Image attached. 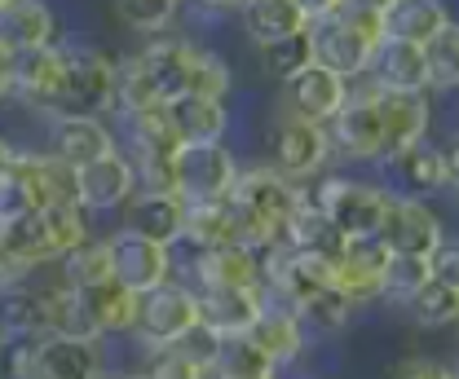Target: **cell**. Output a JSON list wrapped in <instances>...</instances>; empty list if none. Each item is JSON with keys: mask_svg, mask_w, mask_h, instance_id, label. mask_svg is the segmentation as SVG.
<instances>
[{"mask_svg": "<svg viewBox=\"0 0 459 379\" xmlns=\"http://www.w3.org/2000/svg\"><path fill=\"white\" fill-rule=\"evenodd\" d=\"M57 40H62V27H57V9L49 0H9L0 9V45L9 54L45 49Z\"/></svg>", "mask_w": 459, "mask_h": 379, "instance_id": "d4e9b609", "label": "cell"}, {"mask_svg": "<svg viewBox=\"0 0 459 379\" xmlns=\"http://www.w3.org/2000/svg\"><path fill=\"white\" fill-rule=\"evenodd\" d=\"M9 163H13V137L0 133V181L9 177Z\"/></svg>", "mask_w": 459, "mask_h": 379, "instance_id": "f5cc1de1", "label": "cell"}, {"mask_svg": "<svg viewBox=\"0 0 459 379\" xmlns=\"http://www.w3.org/2000/svg\"><path fill=\"white\" fill-rule=\"evenodd\" d=\"M111 9L128 31L151 40V36H169L172 22L186 9V0H111Z\"/></svg>", "mask_w": 459, "mask_h": 379, "instance_id": "ab89813d", "label": "cell"}, {"mask_svg": "<svg viewBox=\"0 0 459 379\" xmlns=\"http://www.w3.org/2000/svg\"><path fill=\"white\" fill-rule=\"evenodd\" d=\"M247 340H252L279 371L300 366V362L309 357V349H314V340H309V331L300 323V314L287 309V305H274V300H265V309H261L256 326L247 331Z\"/></svg>", "mask_w": 459, "mask_h": 379, "instance_id": "44dd1931", "label": "cell"}, {"mask_svg": "<svg viewBox=\"0 0 459 379\" xmlns=\"http://www.w3.org/2000/svg\"><path fill=\"white\" fill-rule=\"evenodd\" d=\"M45 151L54 159L71 163V168H84V163L119 151V142H115L111 119H98V115H57V119H49Z\"/></svg>", "mask_w": 459, "mask_h": 379, "instance_id": "e0dca14e", "label": "cell"}, {"mask_svg": "<svg viewBox=\"0 0 459 379\" xmlns=\"http://www.w3.org/2000/svg\"><path fill=\"white\" fill-rule=\"evenodd\" d=\"M199 40L195 36H151L142 49H137V66L146 71L151 89L160 93V102L172 98H186L190 93V75H195V62H199Z\"/></svg>", "mask_w": 459, "mask_h": 379, "instance_id": "5bb4252c", "label": "cell"}, {"mask_svg": "<svg viewBox=\"0 0 459 379\" xmlns=\"http://www.w3.org/2000/svg\"><path fill=\"white\" fill-rule=\"evenodd\" d=\"M380 22H385V40L429 45L442 27L455 22V13H451V0H394Z\"/></svg>", "mask_w": 459, "mask_h": 379, "instance_id": "83f0119b", "label": "cell"}, {"mask_svg": "<svg viewBox=\"0 0 459 379\" xmlns=\"http://www.w3.org/2000/svg\"><path fill=\"white\" fill-rule=\"evenodd\" d=\"M164 119L181 146L234 137V102H217V98H172L164 102Z\"/></svg>", "mask_w": 459, "mask_h": 379, "instance_id": "603a6c76", "label": "cell"}, {"mask_svg": "<svg viewBox=\"0 0 459 379\" xmlns=\"http://www.w3.org/2000/svg\"><path fill=\"white\" fill-rule=\"evenodd\" d=\"M40 225H45V238H49V252H54V261L71 256L80 243H89V238H93V217H89L80 203L40 208Z\"/></svg>", "mask_w": 459, "mask_h": 379, "instance_id": "74e56055", "label": "cell"}, {"mask_svg": "<svg viewBox=\"0 0 459 379\" xmlns=\"http://www.w3.org/2000/svg\"><path fill=\"white\" fill-rule=\"evenodd\" d=\"M238 243V225L230 203H186V220H181V247L190 252H217Z\"/></svg>", "mask_w": 459, "mask_h": 379, "instance_id": "1f68e13d", "label": "cell"}, {"mask_svg": "<svg viewBox=\"0 0 459 379\" xmlns=\"http://www.w3.org/2000/svg\"><path fill=\"white\" fill-rule=\"evenodd\" d=\"M208 379H283V371L243 335V340H221V353H217Z\"/></svg>", "mask_w": 459, "mask_h": 379, "instance_id": "8d00e7d4", "label": "cell"}, {"mask_svg": "<svg viewBox=\"0 0 459 379\" xmlns=\"http://www.w3.org/2000/svg\"><path fill=\"white\" fill-rule=\"evenodd\" d=\"M9 66H13V54L0 45V107L9 102Z\"/></svg>", "mask_w": 459, "mask_h": 379, "instance_id": "816d5d0a", "label": "cell"}, {"mask_svg": "<svg viewBox=\"0 0 459 379\" xmlns=\"http://www.w3.org/2000/svg\"><path fill=\"white\" fill-rule=\"evenodd\" d=\"M327 142H332V159L349 163V168H380L385 133H380V115H376V98L367 80L349 84V102L327 124Z\"/></svg>", "mask_w": 459, "mask_h": 379, "instance_id": "9c48e42d", "label": "cell"}, {"mask_svg": "<svg viewBox=\"0 0 459 379\" xmlns=\"http://www.w3.org/2000/svg\"><path fill=\"white\" fill-rule=\"evenodd\" d=\"M283 247H291V252H305V256H318V261H336L344 247L341 229L332 225V220L323 217L314 203H309V194H305V203H300V212L287 220L283 229Z\"/></svg>", "mask_w": 459, "mask_h": 379, "instance_id": "4dcf8cb0", "label": "cell"}, {"mask_svg": "<svg viewBox=\"0 0 459 379\" xmlns=\"http://www.w3.org/2000/svg\"><path fill=\"white\" fill-rule=\"evenodd\" d=\"M190 326H199V305H195V287L169 278L164 287L137 296V318H133V344L142 353L172 349L190 335Z\"/></svg>", "mask_w": 459, "mask_h": 379, "instance_id": "8992f818", "label": "cell"}, {"mask_svg": "<svg viewBox=\"0 0 459 379\" xmlns=\"http://www.w3.org/2000/svg\"><path fill=\"white\" fill-rule=\"evenodd\" d=\"M402 314H406V323L420 326V331H429V335L451 331V326L459 323V287L429 278V282L402 305Z\"/></svg>", "mask_w": 459, "mask_h": 379, "instance_id": "d6a6232c", "label": "cell"}, {"mask_svg": "<svg viewBox=\"0 0 459 379\" xmlns=\"http://www.w3.org/2000/svg\"><path fill=\"white\" fill-rule=\"evenodd\" d=\"M309 40V57L314 66L341 75V80H362L367 66H371V54L380 49L385 40V22L380 13H362V9H336L332 18L323 22H309L305 31Z\"/></svg>", "mask_w": 459, "mask_h": 379, "instance_id": "7a4b0ae2", "label": "cell"}, {"mask_svg": "<svg viewBox=\"0 0 459 379\" xmlns=\"http://www.w3.org/2000/svg\"><path fill=\"white\" fill-rule=\"evenodd\" d=\"M459 181V159H455V142H437V137H424L415 146H406L398 155L380 159V185L389 194L402 199H437V194H451Z\"/></svg>", "mask_w": 459, "mask_h": 379, "instance_id": "5b68a950", "label": "cell"}, {"mask_svg": "<svg viewBox=\"0 0 459 379\" xmlns=\"http://www.w3.org/2000/svg\"><path fill=\"white\" fill-rule=\"evenodd\" d=\"M181 220H186V203L164 190H137L124 208H119V229L151 238L160 247H177L181 243Z\"/></svg>", "mask_w": 459, "mask_h": 379, "instance_id": "7402d4cb", "label": "cell"}, {"mask_svg": "<svg viewBox=\"0 0 459 379\" xmlns=\"http://www.w3.org/2000/svg\"><path fill=\"white\" fill-rule=\"evenodd\" d=\"M89 300V314L102 340H128L133 335V318H137V296L124 291L119 282H102L93 291H84Z\"/></svg>", "mask_w": 459, "mask_h": 379, "instance_id": "836d02e7", "label": "cell"}, {"mask_svg": "<svg viewBox=\"0 0 459 379\" xmlns=\"http://www.w3.org/2000/svg\"><path fill=\"white\" fill-rule=\"evenodd\" d=\"M349 102V80L341 75H332V71H323V66H305V71H296L291 80L283 84V110L287 115H296V119H309V124H332L336 119V110Z\"/></svg>", "mask_w": 459, "mask_h": 379, "instance_id": "ffe728a7", "label": "cell"}, {"mask_svg": "<svg viewBox=\"0 0 459 379\" xmlns=\"http://www.w3.org/2000/svg\"><path fill=\"white\" fill-rule=\"evenodd\" d=\"M146 379H208V371L199 362H190L181 349H155V353H142V366Z\"/></svg>", "mask_w": 459, "mask_h": 379, "instance_id": "7bdbcfd3", "label": "cell"}, {"mask_svg": "<svg viewBox=\"0 0 459 379\" xmlns=\"http://www.w3.org/2000/svg\"><path fill=\"white\" fill-rule=\"evenodd\" d=\"M256 62H261L265 80L287 84V80H291L296 71H305L314 57H309V40H305V36H291V40H279V45H265V49H256Z\"/></svg>", "mask_w": 459, "mask_h": 379, "instance_id": "b9f144b4", "label": "cell"}, {"mask_svg": "<svg viewBox=\"0 0 459 379\" xmlns=\"http://www.w3.org/2000/svg\"><path fill=\"white\" fill-rule=\"evenodd\" d=\"M195 305H199V326H208L217 340H243L261 318L265 296L261 287H204L195 291Z\"/></svg>", "mask_w": 459, "mask_h": 379, "instance_id": "ac0fdd59", "label": "cell"}, {"mask_svg": "<svg viewBox=\"0 0 459 379\" xmlns=\"http://www.w3.org/2000/svg\"><path fill=\"white\" fill-rule=\"evenodd\" d=\"M389 256H420V261H433L437 247L451 243V229H446V217L429 203V199H402V194H389L385 203V220H380V234Z\"/></svg>", "mask_w": 459, "mask_h": 379, "instance_id": "30bf717a", "label": "cell"}, {"mask_svg": "<svg viewBox=\"0 0 459 379\" xmlns=\"http://www.w3.org/2000/svg\"><path fill=\"white\" fill-rule=\"evenodd\" d=\"M98 379H124V375H119V371H102V375H98Z\"/></svg>", "mask_w": 459, "mask_h": 379, "instance_id": "db71d44e", "label": "cell"}, {"mask_svg": "<svg viewBox=\"0 0 459 379\" xmlns=\"http://www.w3.org/2000/svg\"><path fill=\"white\" fill-rule=\"evenodd\" d=\"M429 278H433L429 261H420V256H389V270H385V282H380V305L402 309Z\"/></svg>", "mask_w": 459, "mask_h": 379, "instance_id": "60d3db41", "label": "cell"}, {"mask_svg": "<svg viewBox=\"0 0 459 379\" xmlns=\"http://www.w3.org/2000/svg\"><path fill=\"white\" fill-rule=\"evenodd\" d=\"M160 93L151 89L146 71L137 66V57H115V119H137V115H151L160 110Z\"/></svg>", "mask_w": 459, "mask_h": 379, "instance_id": "d590c367", "label": "cell"}, {"mask_svg": "<svg viewBox=\"0 0 459 379\" xmlns=\"http://www.w3.org/2000/svg\"><path fill=\"white\" fill-rule=\"evenodd\" d=\"M389 4L394 0H341V9H362V13H380V18H385Z\"/></svg>", "mask_w": 459, "mask_h": 379, "instance_id": "f907efd6", "label": "cell"}, {"mask_svg": "<svg viewBox=\"0 0 459 379\" xmlns=\"http://www.w3.org/2000/svg\"><path fill=\"white\" fill-rule=\"evenodd\" d=\"M305 194H309V203L323 217L341 229V238H376L380 234L385 203H389V190L380 181H367V177L327 168Z\"/></svg>", "mask_w": 459, "mask_h": 379, "instance_id": "3957f363", "label": "cell"}, {"mask_svg": "<svg viewBox=\"0 0 459 379\" xmlns=\"http://www.w3.org/2000/svg\"><path fill=\"white\" fill-rule=\"evenodd\" d=\"M172 349H181L190 362H199L204 371H212V362H217V353H221V340H217L208 326H190V335H186L181 344H172Z\"/></svg>", "mask_w": 459, "mask_h": 379, "instance_id": "bcb514c9", "label": "cell"}, {"mask_svg": "<svg viewBox=\"0 0 459 379\" xmlns=\"http://www.w3.org/2000/svg\"><path fill=\"white\" fill-rule=\"evenodd\" d=\"M424 54V75H429V98L437 93H455L459 84V27H442L429 45H420Z\"/></svg>", "mask_w": 459, "mask_h": 379, "instance_id": "f35d334b", "label": "cell"}, {"mask_svg": "<svg viewBox=\"0 0 459 379\" xmlns=\"http://www.w3.org/2000/svg\"><path fill=\"white\" fill-rule=\"evenodd\" d=\"M102 371H111L102 340L45 335L36 344V379H98Z\"/></svg>", "mask_w": 459, "mask_h": 379, "instance_id": "cb8c5ba5", "label": "cell"}, {"mask_svg": "<svg viewBox=\"0 0 459 379\" xmlns=\"http://www.w3.org/2000/svg\"><path fill=\"white\" fill-rule=\"evenodd\" d=\"M226 203L234 212V225H238V243L270 252V247L283 243L287 220L300 212L305 185H291L270 163H243Z\"/></svg>", "mask_w": 459, "mask_h": 379, "instance_id": "6da1fadb", "label": "cell"}, {"mask_svg": "<svg viewBox=\"0 0 459 379\" xmlns=\"http://www.w3.org/2000/svg\"><path fill=\"white\" fill-rule=\"evenodd\" d=\"M195 4V18H208V22H226L230 13H238L243 0H190Z\"/></svg>", "mask_w": 459, "mask_h": 379, "instance_id": "c3c4849f", "label": "cell"}, {"mask_svg": "<svg viewBox=\"0 0 459 379\" xmlns=\"http://www.w3.org/2000/svg\"><path fill=\"white\" fill-rule=\"evenodd\" d=\"M389 379H459L455 366L437 353H406L389 366Z\"/></svg>", "mask_w": 459, "mask_h": 379, "instance_id": "ee69618b", "label": "cell"}, {"mask_svg": "<svg viewBox=\"0 0 459 379\" xmlns=\"http://www.w3.org/2000/svg\"><path fill=\"white\" fill-rule=\"evenodd\" d=\"M172 278L195 287V291H204V287H261V252L247 243H230L217 252H190V265H177Z\"/></svg>", "mask_w": 459, "mask_h": 379, "instance_id": "2e32d148", "label": "cell"}, {"mask_svg": "<svg viewBox=\"0 0 459 379\" xmlns=\"http://www.w3.org/2000/svg\"><path fill=\"white\" fill-rule=\"evenodd\" d=\"M265 146H270V168H274L279 177H287L291 185H305V190L336 163L332 159L327 128H323V124H309V119H296V115H287V110L274 119Z\"/></svg>", "mask_w": 459, "mask_h": 379, "instance_id": "52a82bcc", "label": "cell"}, {"mask_svg": "<svg viewBox=\"0 0 459 379\" xmlns=\"http://www.w3.org/2000/svg\"><path fill=\"white\" fill-rule=\"evenodd\" d=\"M362 80L371 89H385V93H429L420 45H402V40H380V49L371 54V66H367Z\"/></svg>", "mask_w": 459, "mask_h": 379, "instance_id": "484cf974", "label": "cell"}, {"mask_svg": "<svg viewBox=\"0 0 459 379\" xmlns=\"http://www.w3.org/2000/svg\"><path fill=\"white\" fill-rule=\"evenodd\" d=\"M300 379H314V375H300Z\"/></svg>", "mask_w": 459, "mask_h": 379, "instance_id": "6f0895ef", "label": "cell"}, {"mask_svg": "<svg viewBox=\"0 0 459 379\" xmlns=\"http://www.w3.org/2000/svg\"><path fill=\"white\" fill-rule=\"evenodd\" d=\"M4 4H9V0H0V9H4Z\"/></svg>", "mask_w": 459, "mask_h": 379, "instance_id": "9f6ffc18", "label": "cell"}, {"mask_svg": "<svg viewBox=\"0 0 459 379\" xmlns=\"http://www.w3.org/2000/svg\"><path fill=\"white\" fill-rule=\"evenodd\" d=\"M107 247H111V282H119L133 296H146L172 278V247L137 238L128 229H111Z\"/></svg>", "mask_w": 459, "mask_h": 379, "instance_id": "7c38bea8", "label": "cell"}, {"mask_svg": "<svg viewBox=\"0 0 459 379\" xmlns=\"http://www.w3.org/2000/svg\"><path fill=\"white\" fill-rule=\"evenodd\" d=\"M57 93H62V49L57 45H45V49H22L13 54V66H9V102H18L31 115H49L57 107Z\"/></svg>", "mask_w": 459, "mask_h": 379, "instance_id": "4fadbf2b", "label": "cell"}, {"mask_svg": "<svg viewBox=\"0 0 459 379\" xmlns=\"http://www.w3.org/2000/svg\"><path fill=\"white\" fill-rule=\"evenodd\" d=\"M62 49V93L49 119L57 115H98L107 119L115 107V57L89 40H57Z\"/></svg>", "mask_w": 459, "mask_h": 379, "instance_id": "277c9868", "label": "cell"}, {"mask_svg": "<svg viewBox=\"0 0 459 379\" xmlns=\"http://www.w3.org/2000/svg\"><path fill=\"white\" fill-rule=\"evenodd\" d=\"M36 208V194L18 181V177H4L0 181V225H13V220H27Z\"/></svg>", "mask_w": 459, "mask_h": 379, "instance_id": "f6af8a7d", "label": "cell"}, {"mask_svg": "<svg viewBox=\"0 0 459 379\" xmlns=\"http://www.w3.org/2000/svg\"><path fill=\"white\" fill-rule=\"evenodd\" d=\"M54 273L66 287H75V291H93V287L111 282V247H107V234H93L89 243H80L71 256L57 261Z\"/></svg>", "mask_w": 459, "mask_h": 379, "instance_id": "e575fe53", "label": "cell"}, {"mask_svg": "<svg viewBox=\"0 0 459 379\" xmlns=\"http://www.w3.org/2000/svg\"><path fill=\"white\" fill-rule=\"evenodd\" d=\"M238 151L230 142H199L181 146L172 168V194L181 203H226L238 177Z\"/></svg>", "mask_w": 459, "mask_h": 379, "instance_id": "ba28073f", "label": "cell"}, {"mask_svg": "<svg viewBox=\"0 0 459 379\" xmlns=\"http://www.w3.org/2000/svg\"><path fill=\"white\" fill-rule=\"evenodd\" d=\"M238 27L256 49H265V45H279V40H291V36H305L309 18L291 0H243L238 4Z\"/></svg>", "mask_w": 459, "mask_h": 379, "instance_id": "4316f807", "label": "cell"}, {"mask_svg": "<svg viewBox=\"0 0 459 379\" xmlns=\"http://www.w3.org/2000/svg\"><path fill=\"white\" fill-rule=\"evenodd\" d=\"M40 340L49 335V314H45V287L40 282H13L0 287V340Z\"/></svg>", "mask_w": 459, "mask_h": 379, "instance_id": "f1b7e54d", "label": "cell"}, {"mask_svg": "<svg viewBox=\"0 0 459 379\" xmlns=\"http://www.w3.org/2000/svg\"><path fill=\"white\" fill-rule=\"evenodd\" d=\"M429 270H433V278H437V282H451V287H459V247H455V243L437 247V256L429 261Z\"/></svg>", "mask_w": 459, "mask_h": 379, "instance_id": "7dc6e473", "label": "cell"}, {"mask_svg": "<svg viewBox=\"0 0 459 379\" xmlns=\"http://www.w3.org/2000/svg\"><path fill=\"white\" fill-rule=\"evenodd\" d=\"M45 314H49V335H66V340H102L98 326H93V314H89L84 291L66 287L57 273L45 282Z\"/></svg>", "mask_w": 459, "mask_h": 379, "instance_id": "f546056e", "label": "cell"}, {"mask_svg": "<svg viewBox=\"0 0 459 379\" xmlns=\"http://www.w3.org/2000/svg\"><path fill=\"white\" fill-rule=\"evenodd\" d=\"M291 4H296L309 22H323V18H332V13L341 9V0H291Z\"/></svg>", "mask_w": 459, "mask_h": 379, "instance_id": "681fc988", "label": "cell"}, {"mask_svg": "<svg viewBox=\"0 0 459 379\" xmlns=\"http://www.w3.org/2000/svg\"><path fill=\"white\" fill-rule=\"evenodd\" d=\"M385 270H389V252L380 238H344L341 256L332 261V291L353 309L380 305Z\"/></svg>", "mask_w": 459, "mask_h": 379, "instance_id": "8fae6325", "label": "cell"}, {"mask_svg": "<svg viewBox=\"0 0 459 379\" xmlns=\"http://www.w3.org/2000/svg\"><path fill=\"white\" fill-rule=\"evenodd\" d=\"M124 379H146V375H142V371H128V375H124Z\"/></svg>", "mask_w": 459, "mask_h": 379, "instance_id": "11a10c76", "label": "cell"}, {"mask_svg": "<svg viewBox=\"0 0 459 379\" xmlns=\"http://www.w3.org/2000/svg\"><path fill=\"white\" fill-rule=\"evenodd\" d=\"M376 115H380V133H385V159L398 155L406 146L433 137V98L429 93H385L371 89Z\"/></svg>", "mask_w": 459, "mask_h": 379, "instance_id": "d6986e66", "label": "cell"}, {"mask_svg": "<svg viewBox=\"0 0 459 379\" xmlns=\"http://www.w3.org/2000/svg\"><path fill=\"white\" fill-rule=\"evenodd\" d=\"M75 190L89 217H119V208L137 194V172L124 151H111L102 159L75 168Z\"/></svg>", "mask_w": 459, "mask_h": 379, "instance_id": "9a60e30c", "label": "cell"}]
</instances>
